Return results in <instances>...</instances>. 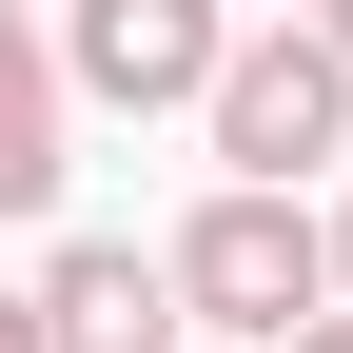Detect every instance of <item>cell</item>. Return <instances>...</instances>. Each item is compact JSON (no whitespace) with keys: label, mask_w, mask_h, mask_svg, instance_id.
<instances>
[{"label":"cell","mask_w":353,"mask_h":353,"mask_svg":"<svg viewBox=\"0 0 353 353\" xmlns=\"http://www.w3.org/2000/svg\"><path fill=\"white\" fill-rule=\"evenodd\" d=\"M176 314L294 353V334L334 314V216H314V196H255V176H216V196L176 216Z\"/></svg>","instance_id":"obj_1"},{"label":"cell","mask_w":353,"mask_h":353,"mask_svg":"<svg viewBox=\"0 0 353 353\" xmlns=\"http://www.w3.org/2000/svg\"><path fill=\"white\" fill-rule=\"evenodd\" d=\"M196 138H216V176H255V196H314V176L353 157V39H314V20H236Z\"/></svg>","instance_id":"obj_2"},{"label":"cell","mask_w":353,"mask_h":353,"mask_svg":"<svg viewBox=\"0 0 353 353\" xmlns=\"http://www.w3.org/2000/svg\"><path fill=\"white\" fill-rule=\"evenodd\" d=\"M236 59V0H59V79L99 118H196Z\"/></svg>","instance_id":"obj_3"},{"label":"cell","mask_w":353,"mask_h":353,"mask_svg":"<svg viewBox=\"0 0 353 353\" xmlns=\"http://www.w3.org/2000/svg\"><path fill=\"white\" fill-rule=\"evenodd\" d=\"M39 314H59V353H176V255L59 236V255H39Z\"/></svg>","instance_id":"obj_4"},{"label":"cell","mask_w":353,"mask_h":353,"mask_svg":"<svg viewBox=\"0 0 353 353\" xmlns=\"http://www.w3.org/2000/svg\"><path fill=\"white\" fill-rule=\"evenodd\" d=\"M59 20H39V0H0V236H20V216H59Z\"/></svg>","instance_id":"obj_5"},{"label":"cell","mask_w":353,"mask_h":353,"mask_svg":"<svg viewBox=\"0 0 353 353\" xmlns=\"http://www.w3.org/2000/svg\"><path fill=\"white\" fill-rule=\"evenodd\" d=\"M0 353H59V314H39V294H0Z\"/></svg>","instance_id":"obj_6"},{"label":"cell","mask_w":353,"mask_h":353,"mask_svg":"<svg viewBox=\"0 0 353 353\" xmlns=\"http://www.w3.org/2000/svg\"><path fill=\"white\" fill-rule=\"evenodd\" d=\"M294 353H353V294H334V314H314V334H294Z\"/></svg>","instance_id":"obj_7"},{"label":"cell","mask_w":353,"mask_h":353,"mask_svg":"<svg viewBox=\"0 0 353 353\" xmlns=\"http://www.w3.org/2000/svg\"><path fill=\"white\" fill-rule=\"evenodd\" d=\"M294 20H314V39H353V0H294Z\"/></svg>","instance_id":"obj_8"},{"label":"cell","mask_w":353,"mask_h":353,"mask_svg":"<svg viewBox=\"0 0 353 353\" xmlns=\"http://www.w3.org/2000/svg\"><path fill=\"white\" fill-rule=\"evenodd\" d=\"M334 294H353V196H334Z\"/></svg>","instance_id":"obj_9"}]
</instances>
